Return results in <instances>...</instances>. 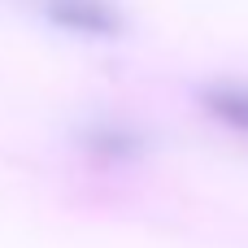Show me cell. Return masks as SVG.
Segmentation results:
<instances>
[{
  "instance_id": "2",
  "label": "cell",
  "mask_w": 248,
  "mask_h": 248,
  "mask_svg": "<svg viewBox=\"0 0 248 248\" xmlns=\"http://www.w3.org/2000/svg\"><path fill=\"white\" fill-rule=\"evenodd\" d=\"M92 153H100L105 161H126V157H140L144 153V135L140 131H131L126 122H100V126H92L87 131V140H83Z\"/></svg>"
},
{
  "instance_id": "1",
  "label": "cell",
  "mask_w": 248,
  "mask_h": 248,
  "mask_svg": "<svg viewBox=\"0 0 248 248\" xmlns=\"http://www.w3.org/2000/svg\"><path fill=\"white\" fill-rule=\"evenodd\" d=\"M196 105L214 126H222L227 135L248 140V78H214V83H205Z\"/></svg>"
}]
</instances>
